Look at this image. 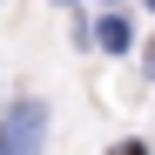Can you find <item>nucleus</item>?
Instances as JSON below:
<instances>
[{
	"instance_id": "obj_1",
	"label": "nucleus",
	"mask_w": 155,
	"mask_h": 155,
	"mask_svg": "<svg viewBox=\"0 0 155 155\" xmlns=\"http://www.w3.org/2000/svg\"><path fill=\"white\" fill-rule=\"evenodd\" d=\"M41 135H47V108L41 101H14L0 115V155H41Z\"/></svg>"
},
{
	"instance_id": "obj_2",
	"label": "nucleus",
	"mask_w": 155,
	"mask_h": 155,
	"mask_svg": "<svg viewBox=\"0 0 155 155\" xmlns=\"http://www.w3.org/2000/svg\"><path fill=\"white\" fill-rule=\"evenodd\" d=\"M128 41H135V27H128L121 14H101V20H94V47H108V54H128Z\"/></svg>"
},
{
	"instance_id": "obj_3",
	"label": "nucleus",
	"mask_w": 155,
	"mask_h": 155,
	"mask_svg": "<svg viewBox=\"0 0 155 155\" xmlns=\"http://www.w3.org/2000/svg\"><path fill=\"white\" fill-rule=\"evenodd\" d=\"M108 155H148V148H142V142H115Z\"/></svg>"
},
{
	"instance_id": "obj_4",
	"label": "nucleus",
	"mask_w": 155,
	"mask_h": 155,
	"mask_svg": "<svg viewBox=\"0 0 155 155\" xmlns=\"http://www.w3.org/2000/svg\"><path fill=\"white\" fill-rule=\"evenodd\" d=\"M148 7H155V0H148Z\"/></svg>"
}]
</instances>
